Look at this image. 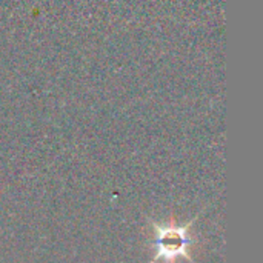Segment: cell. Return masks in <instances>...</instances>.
Wrapping results in <instances>:
<instances>
[{
    "label": "cell",
    "mask_w": 263,
    "mask_h": 263,
    "mask_svg": "<svg viewBox=\"0 0 263 263\" xmlns=\"http://www.w3.org/2000/svg\"><path fill=\"white\" fill-rule=\"evenodd\" d=\"M199 216L200 214L194 216L193 220L186 222L182 227H179L176 223L159 225L149 219V223L156 233V245H154L156 256L151 259L149 263H156L160 259H163L166 263H173L177 257H185L191 263H196L188 253V247L191 243V240L188 239V233H190V228L193 227V223L199 219Z\"/></svg>",
    "instance_id": "6da1fadb"
}]
</instances>
